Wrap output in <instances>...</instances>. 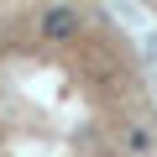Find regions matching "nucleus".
<instances>
[{"instance_id": "obj_1", "label": "nucleus", "mask_w": 157, "mask_h": 157, "mask_svg": "<svg viewBox=\"0 0 157 157\" xmlns=\"http://www.w3.org/2000/svg\"><path fill=\"white\" fill-rule=\"evenodd\" d=\"M78 26H84V21H78L73 6H52V11L42 16V37H47V42H68V37H78Z\"/></svg>"}]
</instances>
